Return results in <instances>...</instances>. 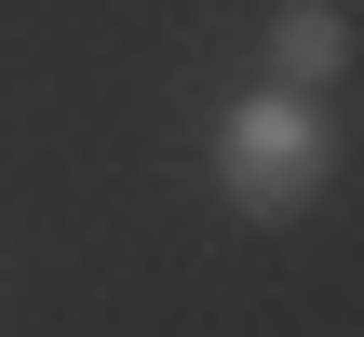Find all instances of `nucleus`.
<instances>
[{
    "label": "nucleus",
    "instance_id": "1",
    "mask_svg": "<svg viewBox=\"0 0 364 337\" xmlns=\"http://www.w3.org/2000/svg\"><path fill=\"white\" fill-rule=\"evenodd\" d=\"M324 176H338V122L297 95V81H270V95H243L230 122H216V189H230V216H297V203H324Z\"/></svg>",
    "mask_w": 364,
    "mask_h": 337
},
{
    "label": "nucleus",
    "instance_id": "2",
    "mask_svg": "<svg viewBox=\"0 0 364 337\" xmlns=\"http://www.w3.org/2000/svg\"><path fill=\"white\" fill-rule=\"evenodd\" d=\"M338 68H351V14H338V0H284V14H270V81L324 95Z\"/></svg>",
    "mask_w": 364,
    "mask_h": 337
}]
</instances>
